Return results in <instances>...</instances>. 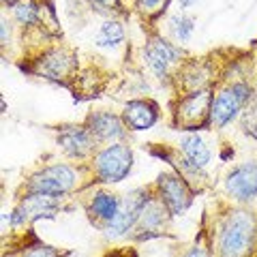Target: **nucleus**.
<instances>
[{"mask_svg":"<svg viewBox=\"0 0 257 257\" xmlns=\"http://www.w3.org/2000/svg\"><path fill=\"white\" fill-rule=\"evenodd\" d=\"M9 43V24H7V20H3V45Z\"/></svg>","mask_w":257,"mask_h":257,"instance_id":"25","label":"nucleus"},{"mask_svg":"<svg viewBox=\"0 0 257 257\" xmlns=\"http://www.w3.org/2000/svg\"><path fill=\"white\" fill-rule=\"evenodd\" d=\"M26 257H60V255L52 246H37V248H32L30 253H26Z\"/></svg>","mask_w":257,"mask_h":257,"instance_id":"23","label":"nucleus"},{"mask_svg":"<svg viewBox=\"0 0 257 257\" xmlns=\"http://www.w3.org/2000/svg\"><path fill=\"white\" fill-rule=\"evenodd\" d=\"M257 236V223L251 212H231L225 221L219 238L221 257H248Z\"/></svg>","mask_w":257,"mask_h":257,"instance_id":"1","label":"nucleus"},{"mask_svg":"<svg viewBox=\"0 0 257 257\" xmlns=\"http://www.w3.org/2000/svg\"><path fill=\"white\" fill-rule=\"evenodd\" d=\"M90 5L99 13H111V11H116L118 7H120L118 0H90Z\"/></svg>","mask_w":257,"mask_h":257,"instance_id":"22","label":"nucleus"},{"mask_svg":"<svg viewBox=\"0 0 257 257\" xmlns=\"http://www.w3.org/2000/svg\"><path fill=\"white\" fill-rule=\"evenodd\" d=\"M212 101H210V92L208 90H199L193 92L189 96H184L180 107H178V122L193 128L195 124H199L206 116V111H210Z\"/></svg>","mask_w":257,"mask_h":257,"instance_id":"10","label":"nucleus"},{"mask_svg":"<svg viewBox=\"0 0 257 257\" xmlns=\"http://www.w3.org/2000/svg\"><path fill=\"white\" fill-rule=\"evenodd\" d=\"M157 184H159L161 202L165 204V208L172 214H180L189 208L191 191L187 189V184L182 182V178H178V176H174V174H161Z\"/></svg>","mask_w":257,"mask_h":257,"instance_id":"6","label":"nucleus"},{"mask_svg":"<svg viewBox=\"0 0 257 257\" xmlns=\"http://www.w3.org/2000/svg\"><path fill=\"white\" fill-rule=\"evenodd\" d=\"M157 122V105L150 101H131L124 107V124L133 131H144Z\"/></svg>","mask_w":257,"mask_h":257,"instance_id":"13","label":"nucleus"},{"mask_svg":"<svg viewBox=\"0 0 257 257\" xmlns=\"http://www.w3.org/2000/svg\"><path fill=\"white\" fill-rule=\"evenodd\" d=\"M131 165H133V155H131V148L124 146V144L107 146L94 159V170L103 182L124 180L128 172H131Z\"/></svg>","mask_w":257,"mask_h":257,"instance_id":"2","label":"nucleus"},{"mask_svg":"<svg viewBox=\"0 0 257 257\" xmlns=\"http://www.w3.org/2000/svg\"><path fill=\"white\" fill-rule=\"evenodd\" d=\"M88 131H90L96 140H120L124 135V124L122 120L107 111H96V114L88 116Z\"/></svg>","mask_w":257,"mask_h":257,"instance_id":"12","label":"nucleus"},{"mask_svg":"<svg viewBox=\"0 0 257 257\" xmlns=\"http://www.w3.org/2000/svg\"><path fill=\"white\" fill-rule=\"evenodd\" d=\"M170 28L178 41H189L193 30H195V20L189 18V15H174L170 20Z\"/></svg>","mask_w":257,"mask_h":257,"instance_id":"19","label":"nucleus"},{"mask_svg":"<svg viewBox=\"0 0 257 257\" xmlns=\"http://www.w3.org/2000/svg\"><path fill=\"white\" fill-rule=\"evenodd\" d=\"M107 257H128L126 253H114V255H107Z\"/></svg>","mask_w":257,"mask_h":257,"instance_id":"27","label":"nucleus"},{"mask_svg":"<svg viewBox=\"0 0 257 257\" xmlns=\"http://www.w3.org/2000/svg\"><path fill=\"white\" fill-rule=\"evenodd\" d=\"M58 208V195H47V193H30L28 197L22 199L18 210L11 214V223L20 225L24 221H32L39 216H52Z\"/></svg>","mask_w":257,"mask_h":257,"instance_id":"7","label":"nucleus"},{"mask_svg":"<svg viewBox=\"0 0 257 257\" xmlns=\"http://www.w3.org/2000/svg\"><path fill=\"white\" fill-rule=\"evenodd\" d=\"M71 69V60L64 58L62 52H52L45 60H41V73H45L50 79H60Z\"/></svg>","mask_w":257,"mask_h":257,"instance_id":"17","label":"nucleus"},{"mask_svg":"<svg viewBox=\"0 0 257 257\" xmlns=\"http://www.w3.org/2000/svg\"><path fill=\"white\" fill-rule=\"evenodd\" d=\"M3 3H9V5H13V3H15V0H3Z\"/></svg>","mask_w":257,"mask_h":257,"instance_id":"28","label":"nucleus"},{"mask_svg":"<svg viewBox=\"0 0 257 257\" xmlns=\"http://www.w3.org/2000/svg\"><path fill=\"white\" fill-rule=\"evenodd\" d=\"M165 3H167V0H138V7H140L142 13H146V15H157V13L165 7Z\"/></svg>","mask_w":257,"mask_h":257,"instance_id":"21","label":"nucleus"},{"mask_svg":"<svg viewBox=\"0 0 257 257\" xmlns=\"http://www.w3.org/2000/svg\"><path fill=\"white\" fill-rule=\"evenodd\" d=\"M148 193L146 189H135L131 193L120 199L118 204V212L114 216V221L107 225V234L109 236H122L128 229L133 227L135 223L140 221V214L144 210V206L148 204Z\"/></svg>","mask_w":257,"mask_h":257,"instance_id":"3","label":"nucleus"},{"mask_svg":"<svg viewBox=\"0 0 257 257\" xmlns=\"http://www.w3.org/2000/svg\"><path fill=\"white\" fill-rule=\"evenodd\" d=\"M180 152H182L184 161H187L191 167H195V170H202V167L208 165V161H210V150H208L204 138L197 133L184 135L180 142Z\"/></svg>","mask_w":257,"mask_h":257,"instance_id":"14","label":"nucleus"},{"mask_svg":"<svg viewBox=\"0 0 257 257\" xmlns=\"http://www.w3.org/2000/svg\"><path fill=\"white\" fill-rule=\"evenodd\" d=\"M229 195L238 202H248L257 195V163H242L231 170L225 180Z\"/></svg>","mask_w":257,"mask_h":257,"instance_id":"8","label":"nucleus"},{"mask_svg":"<svg viewBox=\"0 0 257 257\" xmlns=\"http://www.w3.org/2000/svg\"><path fill=\"white\" fill-rule=\"evenodd\" d=\"M193 3H195V0H180V7H182V9H189Z\"/></svg>","mask_w":257,"mask_h":257,"instance_id":"26","label":"nucleus"},{"mask_svg":"<svg viewBox=\"0 0 257 257\" xmlns=\"http://www.w3.org/2000/svg\"><path fill=\"white\" fill-rule=\"evenodd\" d=\"M248 88L244 84H236L227 88V90H223L216 99L212 101V107H210V120L214 126H225L227 122H231L236 116L240 107L246 103L248 99Z\"/></svg>","mask_w":257,"mask_h":257,"instance_id":"4","label":"nucleus"},{"mask_svg":"<svg viewBox=\"0 0 257 257\" xmlns=\"http://www.w3.org/2000/svg\"><path fill=\"white\" fill-rule=\"evenodd\" d=\"M15 18H18V22H22L24 26H30V24H35V22L39 20V9H37V5L32 3V0L18 5V7H15Z\"/></svg>","mask_w":257,"mask_h":257,"instance_id":"20","label":"nucleus"},{"mask_svg":"<svg viewBox=\"0 0 257 257\" xmlns=\"http://www.w3.org/2000/svg\"><path fill=\"white\" fill-rule=\"evenodd\" d=\"M165 219V204L163 202H157V199H148V204L144 206V210L140 214V223L142 227L150 231V229H157L163 225Z\"/></svg>","mask_w":257,"mask_h":257,"instance_id":"16","label":"nucleus"},{"mask_svg":"<svg viewBox=\"0 0 257 257\" xmlns=\"http://www.w3.org/2000/svg\"><path fill=\"white\" fill-rule=\"evenodd\" d=\"M58 144L69 157H84L94 148V135L82 126H69L58 135Z\"/></svg>","mask_w":257,"mask_h":257,"instance_id":"11","label":"nucleus"},{"mask_svg":"<svg viewBox=\"0 0 257 257\" xmlns=\"http://www.w3.org/2000/svg\"><path fill=\"white\" fill-rule=\"evenodd\" d=\"M118 204H120V199L116 195H109V193H99V195H94V199H92L90 212L96 216V219L105 221L109 225L111 221H114L116 212H118Z\"/></svg>","mask_w":257,"mask_h":257,"instance_id":"15","label":"nucleus"},{"mask_svg":"<svg viewBox=\"0 0 257 257\" xmlns=\"http://www.w3.org/2000/svg\"><path fill=\"white\" fill-rule=\"evenodd\" d=\"M124 39V30L118 22H105L99 30V37H96V45L99 47H114L118 43H122Z\"/></svg>","mask_w":257,"mask_h":257,"instance_id":"18","label":"nucleus"},{"mask_svg":"<svg viewBox=\"0 0 257 257\" xmlns=\"http://www.w3.org/2000/svg\"><path fill=\"white\" fill-rule=\"evenodd\" d=\"M144 54H146V62L150 71L161 79L167 75V71H170V67L176 60H180V50L174 43L163 41V39H152L146 45Z\"/></svg>","mask_w":257,"mask_h":257,"instance_id":"9","label":"nucleus"},{"mask_svg":"<svg viewBox=\"0 0 257 257\" xmlns=\"http://www.w3.org/2000/svg\"><path fill=\"white\" fill-rule=\"evenodd\" d=\"M184 257H210V251H208L206 246H202V244H197V246H193L191 251L184 255Z\"/></svg>","mask_w":257,"mask_h":257,"instance_id":"24","label":"nucleus"},{"mask_svg":"<svg viewBox=\"0 0 257 257\" xmlns=\"http://www.w3.org/2000/svg\"><path fill=\"white\" fill-rule=\"evenodd\" d=\"M75 184V172L67 165H52L47 170L32 176L30 191L32 193H47V195H64Z\"/></svg>","mask_w":257,"mask_h":257,"instance_id":"5","label":"nucleus"}]
</instances>
